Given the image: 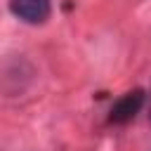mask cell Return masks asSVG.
<instances>
[{
	"label": "cell",
	"mask_w": 151,
	"mask_h": 151,
	"mask_svg": "<svg viewBox=\"0 0 151 151\" xmlns=\"http://www.w3.org/2000/svg\"><path fill=\"white\" fill-rule=\"evenodd\" d=\"M9 12L24 24H45L52 14V0H9Z\"/></svg>",
	"instance_id": "obj_1"
},
{
	"label": "cell",
	"mask_w": 151,
	"mask_h": 151,
	"mask_svg": "<svg viewBox=\"0 0 151 151\" xmlns=\"http://www.w3.org/2000/svg\"><path fill=\"white\" fill-rule=\"evenodd\" d=\"M144 101H146V92L142 90V87H134V90H130V92H125L113 106H111V113H109V120L111 123H118V125H123V123H130L139 111H142V106H144Z\"/></svg>",
	"instance_id": "obj_2"
},
{
	"label": "cell",
	"mask_w": 151,
	"mask_h": 151,
	"mask_svg": "<svg viewBox=\"0 0 151 151\" xmlns=\"http://www.w3.org/2000/svg\"><path fill=\"white\" fill-rule=\"evenodd\" d=\"M149 118H151V106H149Z\"/></svg>",
	"instance_id": "obj_3"
}]
</instances>
